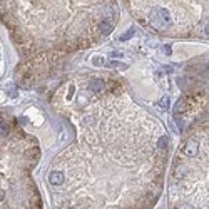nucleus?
Instances as JSON below:
<instances>
[{"mask_svg":"<svg viewBox=\"0 0 209 209\" xmlns=\"http://www.w3.org/2000/svg\"><path fill=\"white\" fill-rule=\"evenodd\" d=\"M50 106L74 132L47 167L52 209L154 208L171 137L124 79L106 70L72 75L52 92Z\"/></svg>","mask_w":209,"mask_h":209,"instance_id":"1","label":"nucleus"},{"mask_svg":"<svg viewBox=\"0 0 209 209\" xmlns=\"http://www.w3.org/2000/svg\"><path fill=\"white\" fill-rule=\"evenodd\" d=\"M3 72V55H2V47H0V75Z\"/></svg>","mask_w":209,"mask_h":209,"instance_id":"6","label":"nucleus"},{"mask_svg":"<svg viewBox=\"0 0 209 209\" xmlns=\"http://www.w3.org/2000/svg\"><path fill=\"white\" fill-rule=\"evenodd\" d=\"M127 12L152 34L209 40V2H124Z\"/></svg>","mask_w":209,"mask_h":209,"instance_id":"4","label":"nucleus"},{"mask_svg":"<svg viewBox=\"0 0 209 209\" xmlns=\"http://www.w3.org/2000/svg\"><path fill=\"white\" fill-rule=\"evenodd\" d=\"M119 2H2L0 22L24 60L62 62L112 34Z\"/></svg>","mask_w":209,"mask_h":209,"instance_id":"2","label":"nucleus"},{"mask_svg":"<svg viewBox=\"0 0 209 209\" xmlns=\"http://www.w3.org/2000/svg\"><path fill=\"white\" fill-rule=\"evenodd\" d=\"M208 94L206 92H197V94H189L186 97H182L181 101L176 104L174 107V119L177 121L179 127H186V126H192L196 122V117L199 112L204 110V107L208 106Z\"/></svg>","mask_w":209,"mask_h":209,"instance_id":"5","label":"nucleus"},{"mask_svg":"<svg viewBox=\"0 0 209 209\" xmlns=\"http://www.w3.org/2000/svg\"><path fill=\"white\" fill-rule=\"evenodd\" d=\"M169 209H209V115L186 131L167 181Z\"/></svg>","mask_w":209,"mask_h":209,"instance_id":"3","label":"nucleus"}]
</instances>
